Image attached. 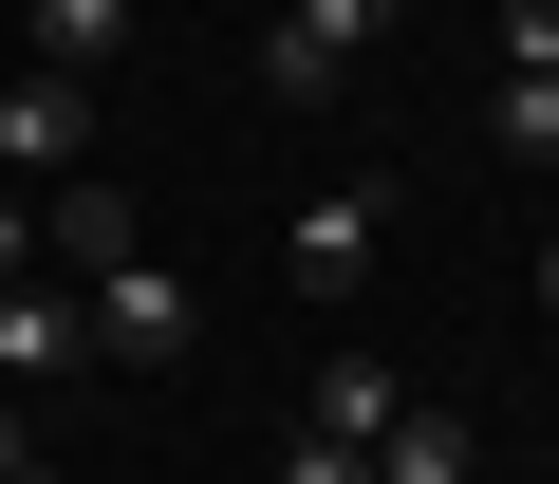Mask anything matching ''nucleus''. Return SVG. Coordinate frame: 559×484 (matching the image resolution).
I'll return each instance as SVG.
<instances>
[{
    "mask_svg": "<svg viewBox=\"0 0 559 484\" xmlns=\"http://www.w3.org/2000/svg\"><path fill=\"white\" fill-rule=\"evenodd\" d=\"M355 57H392V0H280V20H261V94L280 112H318Z\"/></svg>",
    "mask_w": 559,
    "mask_h": 484,
    "instance_id": "nucleus-2",
    "label": "nucleus"
},
{
    "mask_svg": "<svg viewBox=\"0 0 559 484\" xmlns=\"http://www.w3.org/2000/svg\"><path fill=\"white\" fill-rule=\"evenodd\" d=\"M392 410H411V373H392V354H336V373H318V410H299V428H336V447H373V428H392Z\"/></svg>",
    "mask_w": 559,
    "mask_h": 484,
    "instance_id": "nucleus-8",
    "label": "nucleus"
},
{
    "mask_svg": "<svg viewBox=\"0 0 559 484\" xmlns=\"http://www.w3.org/2000/svg\"><path fill=\"white\" fill-rule=\"evenodd\" d=\"M373 262H392V186H318L299 223H280V280H299L318 317H336V299H355Z\"/></svg>",
    "mask_w": 559,
    "mask_h": 484,
    "instance_id": "nucleus-3",
    "label": "nucleus"
},
{
    "mask_svg": "<svg viewBox=\"0 0 559 484\" xmlns=\"http://www.w3.org/2000/svg\"><path fill=\"white\" fill-rule=\"evenodd\" d=\"M75 299H94V373H187V354H205V299L150 262V242H131V262H94Z\"/></svg>",
    "mask_w": 559,
    "mask_h": 484,
    "instance_id": "nucleus-1",
    "label": "nucleus"
},
{
    "mask_svg": "<svg viewBox=\"0 0 559 484\" xmlns=\"http://www.w3.org/2000/svg\"><path fill=\"white\" fill-rule=\"evenodd\" d=\"M0 280H38V205L20 186H0Z\"/></svg>",
    "mask_w": 559,
    "mask_h": 484,
    "instance_id": "nucleus-13",
    "label": "nucleus"
},
{
    "mask_svg": "<svg viewBox=\"0 0 559 484\" xmlns=\"http://www.w3.org/2000/svg\"><path fill=\"white\" fill-rule=\"evenodd\" d=\"M503 75H559V0H503Z\"/></svg>",
    "mask_w": 559,
    "mask_h": 484,
    "instance_id": "nucleus-11",
    "label": "nucleus"
},
{
    "mask_svg": "<svg viewBox=\"0 0 559 484\" xmlns=\"http://www.w3.org/2000/svg\"><path fill=\"white\" fill-rule=\"evenodd\" d=\"M0 465H20V410H0Z\"/></svg>",
    "mask_w": 559,
    "mask_h": 484,
    "instance_id": "nucleus-16",
    "label": "nucleus"
},
{
    "mask_svg": "<svg viewBox=\"0 0 559 484\" xmlns=\"http://www.w3.org/2000/svg\"><path fill=\"white\" fill-rule=\"evenodd\" d=\"M280 484H373V447H336V428H299V447H280Z\"/></svg>",
    "mask_w": 559,
    "mask_h": 484,
    "instance_id": "nucleus-12",
    "label": "nucleus"
},
{
    "mask_svg": "<svg viewBox=\"0 0 559 484\" xmlns=\"http://www.w3.org/2000/svg\"><path fill=\"white\" fill-rule=\"evenodd\" d=\"M0 484H75V465H38V447H20V465H0Z\"/></svg>",
    "mask_w": 559,
    "mask_h": 484,
    "instance_id": "nucleus-15",
    "label": "nucleus"
},
{
    "mask_svg": "<svg viewBox=\"0 0 559 484\" xmlns=\"http://www.w3.org/2000/svg\"><path fill=\"white\" fill-rule=\"evenodd\" d=\"M94 168V75H0V186H75Z\"/></svg>",
    "mask_w": 559,
    "mask_h": 484,
    "instance_id": "nucleus-4",
    "label": "nucleus"
},
{
    "mask_svg": "<svg viewBox=\"0 0 559 484\" xmlns=\"http://www.w3.org/2000/svg\"><path fill=\"white\" fill-rule=\"evenodd\" d=\"M540 317H559V223H540Z\"/></svg>",
    "mask_w": 559,
    "mask_h": 484,
    "instance_id": "nucleus-14",
    "label": "nucleus"
},
{
    "mask_svg": "<svg viewBox=\"0 0 559 484\" xmlns=\"http://www.w3.org/2000/svg\"><path fill=\"white\" fill-rule=\"evenodd\" d=\"M57 373H94V299L38 262V280H0V391H57Z\"/></svg>",
    "mask_w": 559,
    "mask_h": 484,
    "instance_id": "nucleus-5",
    "label": "nucleus"
},
{
    "mask_svg": "<svg viewBox=\"0 0 559 484\" xmlns=\"http://www.w3.org/2000/svg\"><path fill=\"white\" fill-rule=\"evenodd\" d=\"M466 465H485V447H466V428H448L429 391H411V410L373 428V484H466Z\"/></svg>",
    "mask_w": 559,
    "mask_h": 484,
    "instance_id": "nucleus-9",
    "label": "nucleus"
},
{
    "mask_svg": "<svg viewBox=\"0 0 559 484\" xmlns=\"http://www.w3.org/2000/svg\"><path fill=\"white\" fill-rule=\"evenodd\" d=\"M38 20V75H112L131 57V0H20Z\"/></svg>",
    "mask_w": 559,
    "mask_h": 484,
    "instance_id": "nucleus-7",
    "label": "nucleus"
},
{
    "mask_svg": "<svg viewBox=\"0 0 559 484\" xmlns=\"http://www.w3.org/2000/svg\"><path fill=\"white\" fill-rule=\"evenodd\" d=\"M38 262H57V280H94V262H131V186H112V168H75V186H38Z\"/></svg>",
    "mask_w": 559,
    "mask_h": 484,
    "instance_id": "nucleus-6",
    "label": "nucleus"
},
{
    "mask_svg": "<svg viewBox=\"0 0 559 484\" xmlns=\"http://www.w3.org/2000/svg\"><path fill=\"white\" fill-rule=\"evenodd\" d=\"M485 149H503V168H559V75H503V94H485Z\"/></svg>",
    "mask_w": 559,
    "mask_h": 484,
    "instance_id": "nucleus-10",
    "label": "nucleus"
}]
</instances>
